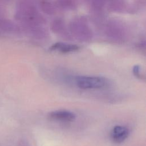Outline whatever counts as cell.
Here are the masks:
<instances>
[{
  "instance_id": "3",
  "label": "cell",
  "mask_w": 146,
  "mask_h": 146,
  "mask_svg": "<svg viewBox=\"0 0 146 146\" xmlns=\"http://www.w3.org/2000/svg\"><path fill=\"white\" fill-rule=\"evenodd\" d=\"M48 117L61 121H72L75 119V115L67 110H56L50 112Z\"/></svg>"
},
{
  "instance_id": "1",
  "label": "cell",
  "mask_w": 146,
  "mask_h": 146,
  "mask_svg": "<svg viewBox=\"0 0 146 146\" xmlns=\"http://www.w3.org/2000/svg\"><path fill=\"white\" fill-rule=\"evenodd\" d=\"M76 84L82 89H99L107 87L109 84L108 79L102 76H79L75 79Z\"/></svg>"
},
{
  "instance_id": "4",
  "label": "cell",
  "mask_w": 146,
  "mask_h": 146,
  "mask_svg": "<svg viewBox=\"0 0 146 146\" xmlns=\"http://www.w3.org/2000/svg\"><path fill=\"white\" fill-rule=\"evenodd\" d=\"M79 47L74 44H67L62 43H56L52 45L51 49L52 50H58L63 53H67L77 51Z\"/></svg>"
},
{
  "instance_id": "2",
  "label": "cell",
  "mask_w": 146,
  "mask_h": 146,
  "mask_svg": "<svg viewBox=\"0 0 146 146\" xmlns=\"http://www.w3.org/2000/svg\"><path fill=\"white\" fill-rule=\"evenodd\" d=\"M128 129L123 125H116L111 132V137L112 141L116 143H120L124 141L128 136Z\"/></svg>"
}]
</instances>
